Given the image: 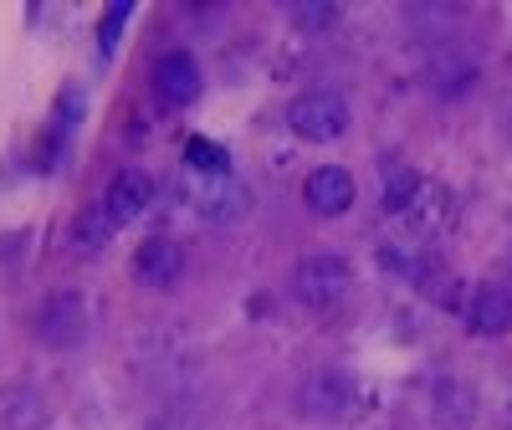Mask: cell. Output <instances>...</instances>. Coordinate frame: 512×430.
I'll return each instance as SVG.
<instances>
[{"label":"cell","instance_id":"1","mask_svg":"<svg viewBox=\"0 0 512 430\" xmlns=\"http://www.w3.org/2000/svg\"><path fill=\"white\" fill-rule=\"evenodd\" d=\"M349 123H354L349 98L333 93V88H313V93L287 103V128L297 139H308V144H328L338 134H349Z\"/></svg>","mask_w":512,"mask_h":430},{"label":"cell","instance_id":"2","mask_svg":"<svg viewBox=\"0 0 512 430\" xmlns=\"http://www.w3.org/2000/svg\"><path fill=\"white\" fill-rule=\"evenodd\" d=\"M292 297L303 308H338L349 297V287H354V267L344 262V256H308V262H297V272H292Z\"/></svg>","mask_w":512,"mask_h":430},{"label":"cell","instance_id":"3","mask_svg":"<svg viewBox=\"0 0 512 430\" xmlns=\"http://www.w3.org/2000/svg\"><path fill=\"white\" fill-rule=\"evenodd\" d=\"M82 333H88V303H82V292H57L41 303L36 338L47 343V349H77Z\"/></svg>","mask_w":512,"mask_h":430},{"label":"cell","instance_id":"4","mask_svg":"<svg viewBox=\"0 0 512 430\" xmlns=\"http://www.w3.org/2000/svg\"><path fill=\"white\" fill-rule=\"evenodd\" d=\"M200 93H205V77H200L190 52H164L154 62V98L164 108H195Z\"/></svg>","mask_w":512,"mask_h":430},{"label":"cell","instance_id":"5","mask_svg":"<svg viewBox=\"0 0 512 430\" xmlns=\"http://www.w3.org/2000/svg\"><path fill=\"white\" fill-rule=\"evenodd\" d=\"M297 405H303V415H313V420H344L354 410V379L344 369H318V374H308Z\"/></svg>","mask_w":512,"mask_h":430},{"label":"cell","instance_id":"6","mask_svg":"<svg viewBox=\"0 0 512 430\" xmlns=\"http://www.w3.org/2000/svg\"><path fill=\"white\" fill-rule=\"evenodd\" d=\"M354 195H359V185H354V175H349L344 164H318L313 175L303 180V200H308L313 215H323V221L344 215L354 205Z\"/></svg>","mask_w":512,"mask_h":430},{"label":"cell","instance_id":"7","mask_svg":"<svg viewBox=\"0 0 512 430\" xmlns=\"http://www.w3.org/2000/svg\"><path fill=\"white\" fill-rule=\"evenodd\" d=\"M149 200H154V180L144 175V169H118L113 185L103 190V215H108L113 231H118L128 221H139V215L149 210Z\"/></svg>","mask_w":512,"mask_h":430},{"label":"cell","instance_id":"8","mask_svg":"<svg viewBox=\"0 0 512 430\" xmlns=\"http://www.w3.org/2000/svg\"><path fill=\"white\" fill-rule=\"evenodd\" d=\"M466 328L482 338H502L512 333V287L507 282H482L466 303Z\"/></svg>","mask_w":512,"mask_h":430},{"label":"cell","instance_id":"9","mask_svg":"<svg viewBox=\"0 0 512 430\" xmlns=\"http://www.w3.org/2000/svg\"><path fill=\"white\" fill-rule=\"evenodd\" d=\"M180 272H185V251H180V241H169V236H149L139 246V256H134V277L144 287H175Z\"/></svg>","mask_w":512,"mask_h":430},{"label":"cell","instance_id":"10","mask_svg":"<svg viewBox=\"0 0 512 430\" xmlns=\"http://www.w3.org/2000/svg\"><path fill=\"white\" fill-rule=\"evenodd\" d=\"M431 415L441 430H472L477 420V390L472 384H461V379H436V390H431Z\"/></svg>","mask_w":512,"mask_h":430},{"label":"cell","instance_id":"11","mask_svg":"<svg viewBox=\"0 0 512 430\" xmlns=\"http://www.w3.org/2000/svg\"><path fill=\"white\" fill-rule=\"evenodd\" d=\"M47 425V405L31 384H6L0 390V430H41Z\"/></svg>","mask_w":512,"mask_h":430},{"label":"cell","instance_id":"12","mask_svg":"<svg viewBox=\"0 0 512 430\" xmlns=\"http://www.w3.org/2000/svg\"><path fill=\"white\" fill-rule=\"evenodd\" d=\"M185 164H190V175H231V154L221 144H210L205 134L185 144Z\"/></svg>","mask_w":512,"mask_h":430},{"label":"cell","instance_id":"13","mask_svg":"<svg viewBox=\"0 0 512 430\" xmlns=\"http://www.w3.org/2000/svg\"><path fill=\"white\" fill-rule=\"evenodd\" d=\"M134 16V6H128V0H113V6L103 11V26H98V52L103 57H113L118 52V36H123V21Z\"/></svg>","mask_w":512,"mask_h":430},{"label":"cell","instance_id":"14","mask_svg":"<svg viewBox=\"0 0 512 430\" xmlns=\"http://www.w3.org/2000/svg\"><path fill=\"white\" fill-rule=\"evenodd\" d=\"M287 11H292V21H297V26H328V21L344 16L338 6H287Z\"/></svg>","mask_w":512,"mask_h":430}]
</instances>
